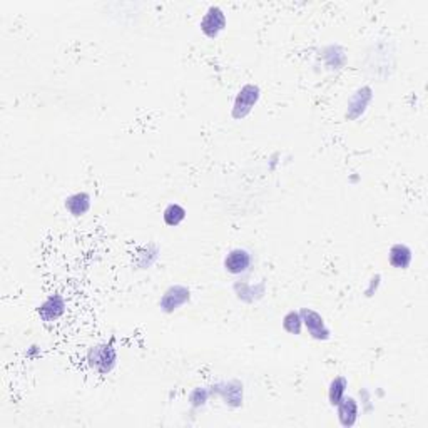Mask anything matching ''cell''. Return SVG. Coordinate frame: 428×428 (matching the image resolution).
Instances as JSON below:
<instances>
[{
	"mask_svg": "<svg viewBox=\"0 0 428 428\" xmlns=\"http://www.w3.org/2000/svg\"><path fill=\"white\" fill-rule=\"evenodd\" d=\"M88 365L99 375H109L117 367V349L112 343H97L89 348Z\"/></svg>",
	"mask_w": 428,
	"mask_h": 428,
	"instance_id": "cell-1",
	"label": "cell"
},
{
	"mask_svg": "<svg viewBox=\"0 0 428 428\" xmlns=\"http://www.w3.org/2000/svg\"><path fill=\"white\" fill-rule=\"evenodd\" d=\"M259 99H261V89H259V85L245 84L238 90L236 97H234L233 108H231V117L234 121L246 119L258 105Z\"/></svg>",
	"mask_w": 428,
	"mask_h": 428,
	"instance_id": "cell-2",
	"label": "cell"
},
{
	"mask_svg": "<svg viewBox=\"0 0 428 428\" xmlns=\"http://www.w3.org/2000/svg\"><path fill=\"white\" fill-rule=\"evenodd\" d=\"M227 27V17L219 6L207 7L199 22V29L207 39H218Z\"/></svg>",
	"mask_w": 428,
	"mask_h": 428,
	"instance_id": "cell-3",
	"label": "cell"
},
{
	"mask_svg": "<svg viewBox=\"0 0 428 428\" xmlns=\"http://www.w3.org/2000/svg\"><path fill=\"white\" fill-rule=\"evenodd\" d=\"M223 268H225L227 274L243 276V274L249 273L251 268H253V254L246 248L230 249L225 259H223Z\"/></svg>",
	"mask_w": 428,
	"mask_h": 428,
	"instance_id": "cell-4",
	"label": "cell"
},
{
	"mask_svg": "<svg viewBox=\"0 0 428 428\" xmlns=\"http://www.w3.org/2000/svg\"><path fill=\"white\" fill-rule=\"evenodd\" d=\"M191 301V289L184 285H172L164 292L159 300L161 312L171 315Z\"/></svg>",
	"mask_w": 428,
	"mask_h": 428,
	"instance_id": "cell-5",
	"label": "cell"
},
{
	"mask_svg": "<svg viewBox=\"0 0 428 428\" xmlns=\"http://www.w3.org/2000/svg\"><path fill=\"white\" fill-rule=\"evenodd\" d=\"M301 318H303V328L308 335L316 341H328L332 338V329L328 328L325 318L312 308H301Z\"/></svg>",
	"mask_w": 428,
	"mask_h": 428,
	"instance_id": "cell-6",
	"label": "cell"
},
{
	"mask_svg": "<svg viewBox=\"0 0 428 428\" xmlns=\"http://www.w3.org/2000/svg\"><path fill=\"white\" fill-rule=\"evenodd\" d=\"M371 101H373V89L370 85H360V88L349 96L345 117H347L348 121L360 119V117L368 111Z\"/></svg>",
	"mask_w": 428,
	"mask_h": 428,
	"instance_id": "cell-7",
	"label": "cell"
},
{
	"mask_svg": "<svg viewBox=\"0 0 428 428\" xmlns=\"http://www.w3.org/2000/svg\"><path fill=\"white\" fill-rule=\"evenodd\" d=\"M65 308V300L62 294H49L41 305L37 306V315L42 321L45 323H54V321L61 320L64 316Z\"/></svg>",
	"mask_w": 428,
	"mask_h": 428,
	"instance_id": "cell-8",
	"label": "cell"
},
{
	"mask_svg": "<svg viewBox=\"0 0 428 428\" xmlns=\"http://www.w3.org/2000/svg\"><path fill=\"white\" fill-rule=\"evenodd\" d=\"M211 395H221L226 405L241 407L243 405V385L239 382H221L210 388Z\"/></svg>",
	"mask_w": 428,
	"mask_h": 428,
	"instance_id": "cell-9",
	"label": "cell"
},
{
	"mask_svg": "<svg viewBox=\"0 0 428 428\" xmlns=\"http://www.w3.org/2000/svg\"><path fill=\"white\" fill-rule=\"evenodd\" d=\"M336 411H338V422L341 427L349 428L353 425H356L360 418V403L358 400L353 398V396L345 395L343 400L335 407Z\"/></svg>",
	"mask_w": 428,
	"mask_h": 428,
	"instance_id": "cell-10",
	"label": "cell"
},
{
	"mask_svg": "<svg viewBox=\"0 0 428 428\" xmlns=\"http://www.w3.org/2000/svg\"><path fill=\"white\" fill-rule=\"evenodd\" d=\"M90 206H92V198L85 191L74 192V194H70L64 199L65 211L72 218H82V216H85L90 211Z\"/></svg>",
	"mask_w": 428,
	"mask_h": 428,
	"instance_id": "cell-11",
	"label": "cell"
},
{
	"mask_svg": "<svg viewBox=\"0 0 428 428\" xmlns=\"http://www.w3.org/2000/svg\"><path fill=\"white\" fill-rule=\"evenodd\" d=\"M411 261H414V251L410 249V246L396 243L388 249V263H390L391 268L405 271L410 268Z\"/></svg>",
	"mask_w": 428,
	"mask_h": 428,
	"instance_id": "cell-12",
	"label": "cell"
},
{
	"mask_svg": "<svg viewBox=\"0 0 428 428\" xmlns=\"http://www.w3.org/2000/svg\"><path fill=\"white\" fill-rule=\"evenodd\" d=\"M186 216L187 211L179 203H170L163 211V221L166 226L178 227L186 219Z\"/></svg>",
	"mask_w": 428,
	"mask_h": 428,
	"instance_id": "cell-13",
	"label": "cell"
},
{
	"mask_svg": "<svg viewBox=\"0 0 428 428\" xmlns=\"http://www.w3.org/2000/svg\"><path fill=\"white\" fill-rule=\"evenodd\" d=\"M348 380L345 376H335L328 385V402L332 407H336L347 395Z\"/></svg>",
	"mask_w": 428,
	"mask_h": 428,
	"instance_id": "cell-14",
	"label": "cell"
},
{
	"mask_svg": "<svg viewBox=\"0 0 428 428\" xmlns=\"http://www.w3.org/2000/svg\"><path fill=\"white\" fill-rule=\"evenodd\" d=\"M159 246L156 243H149V245L143 246L139 251H137V261L136 265L139 266L141 269H149L159 258Z\"/></svg>",
	"mask_w": 428,
	"mask_h": 428,
	"instance_id": "cell-15",
	"label": "cell"
},
{
	"mask_svg": "<svg viewBox=\"0 0 428 428\" xmlns=\"http://www.w3.org/2000/svg\"><path fill=\"white\" fill-rule=\"evenodd\" d=\"M281 325L283 329L286 333H289V335H301V332H303V318H301V313L296 312V309H292V312H288L283 316Z\"/></svg>",
	"mask_w": 428,
	"mask_h": 428,
	"instance_id": "cell-16",
	"label": "cell"
},
{
	"mask_svg": "<svg viewBox=\"0 0 428 428\" xmlns=\"http://www.w3.org/2000/svg\"><path fill=\"white\" fill-rule=\"evenodd\" d=\"M211 396L213 395H211L210 388H201V387L194 388L190 395V403L194 408H199V407L206 405V402L211 398Z\"/></svg>",
	"mask_w": 428,
	"mask_h": 428,
	"instance_id": "cell-17",
	"label": "cell"
},
{
	"mask_svg": "<svg viewBox=\"0 0 428 428\" xmlns=\"http://www.w3.org/2000/svg\"><path fill=\"white\" fill-rule=\"evenodd\" d=\"M380 285H382V274H375V276H371L370 283H368V288L365 289V294H367L368 298H371L373 294L378 292Z\"/></svg>",
	"mask_w": 428,
	"mask_h": 428,
	"instance_id": "cell-18",
	"label": "cell"
}]
</instances>
